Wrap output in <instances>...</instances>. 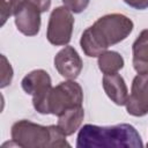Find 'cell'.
Returning a JSON list of instances; mask_svg holds the SVG:
<instances>
[{
    "mask_svg": "<svg viewBox=\"0 0 148 148\" xmlns=\"http://www.w3.org/2000/svg\"><path fill=\"white\" fill-rule=\"evenodd\" d=\"M132 64L136 73H148V29H143L132 45Z\"/></svg>",
    "mask_w": 148,
    "mask_h": 148,
    "instance_id": "8fae6325",
    "label": "cell"
},
{
    "mask_svg": "<svg viewBox=\"0 0 148 148\" xmlns=\"http://www.w3.org/2000/svg\"><path fill=\"white\" fill-rule=\"evenodd\" d=\"M27 2V0H0V17L1 25L5 24L7 18L15 15Z\"/></svg>",
    "mask_w": 148,
    "mask_h": 148,
    "instance_id": "5bb4252c",
    "label": "cell"
},
{
    "mask_svg": "<svg viewBox=\"0 0 148 148\" xmlns=\"http://www.w3.org/2000/svg\"><path fill=\"white\" fill-rule=\"evenodd\" d=\"M83 118H84V110L82 105L73 106L58 116V126L68 136L74 134V132L79 130V127L83 121Z\"/></svg>",
    "mask_w": 148,
    "mask_h": 148,
    "instance_id": "7c38bea8",
    "label": "cell"
},
{
    "mask_svg": "<svg viewBox=\"0 0 148 148\" xmlns=\"http://www.w3.org/2000/svg\"><path fill=\"white\" fill-rule=\"evenodd\" d=\"M147 146H148V143H147Z\"/></svg>",
    "mask_w": 148,
    "mask_h": 148,
    "instance_id": "d6986e66",
    "label": "cell"
},
{
    "mask_svg": "<svg viewBox=\"0 0 148 148\" xmlns=\"http://www.w3.org/2000/svg\"><path fill=\"white\" fill-rule=\"evenodd\" d=\"M14 22L20 32L25 36H36L40 29V10L28 0L14 15Z\"/></svg>",
    "mask_w": 148,
    "mask_h": 148,
    "instance_id": "ba28073f",
    "label": "cell"
},
{
    "mask_svg": "<svg viewBox=\"0 0 148 148\" xmlns=\"http://www.w3.org/2000/svg\"><path fill=\"white\" fill-rule=\"evenodd\" d=\"M74 25V17L72 12L65 6L54 8L51 12L46 37L47 40L56 46L67 45L71 42Z\"/></svg>",
    "mask_w": 148,
    "mask_h": 148,
    "instance_id": "5b68a950",
    "label": "cell"
},
{
    "mask_svg": "<svg viewBox=\"0 0 148 148\" xmlns=\"http://www.w3.org/2000/svg\"><path fill=\"white\" fill-rule=\"evenodd\" d=\"M30 3H32L35 7H37L40 13L46 12L51 6V0H28Z\"/></svg>",
    "mask_w": 148,
    "mask_h": 148,
    "instance_id": "ac0fdd59",
    "label": "cell"
},
{
    "mask_svg": "<svg viewBox=\"0 0 148 148\" xmlns=\"http://www.w3.org/2000/svg\"><path fill=\"white\" fill-rule=\"evenodd\" d=\"M102 83L105 94L114 104L120 106L126 104L128 98V89L124 77L120 74H104Z\"/></svg>",
    "mask_w": 148,
    "mask_h": 148,
    "instance_id": "9c48e42d",
    "label": "cell"
},
{
    "mask_svg": "<svg viewBox=\"0 0 148 148\" xmlns=\"http://www.w3.org/2000/svg\"><path fill=\"white\" fill-rule=\"evenodd\" d=\"M133 27V21L123 14H106L82 32L80 39L81 49L87 57H98L109 46L126 39Z\"/></svg>",
    "mask_w": 148,
    "mask_h": 148,
    "instance_id": "6da1fadb",
    "label": "cell"
},
{
    "mask_svg": "<svg viewBox=\"0 0 148 148\" xmlns=\"http://www.w3.org/2000/svg\"><path fill=\"white\" fill-rule=\"evenodd\" d=\"M1 61L2 62H1V84H0V87L5 88L8 84H10V82H12L13 68L3 54H1Z\"/></svg>",
    "mask_w": 148,
    "mask_h": 148,
    "instance_id": "9a60e30c",
    "label": "cell"
},
{
    "mask_svg": "<svg viewBox=\"0 0 148 148\" xmlns=\"http://www.w3.org/2000/svg\"><path fill=\"white\" fill-rule=\"evenodd\" d=\"M83 102V91L81 86L74 80L62 81L46 91L32 96L35 110L42 114L59 116L73 106H80Z\"/></svg>",
    "mask_w": 148,
    "mask_h": 148,
    "instance_id": "277c9868",
    "label": "cell"
},
{
    "mask_svg": "<svg viewBox=\"0 0 148 148\" xmlns=\"http://www.w3.org/2000/svg\"><path fill=\"white\" fill-rule=\"evenodd\" d=\"M97 64L103 74H113L118 73V71L124 67L125 61L120 53L116 51H105L98 56Z\"/></svg>",
    "mask_w": 148,
    "mask_h": 148,
    "instance_id": "4fadbf2b",
    "label": "cell"
},
{
    "mask_svg": "<svg viewBox=\"0 0 148 148\" xmlns=\"http://www.w3.org/2000/svg\"><path fill=\"white\" fill-rule=\"evenodd\" d=\"M22 89L31 96L39 95L52 87L51 76L44 69H35L28 73L21 81Z\"/></svg>",
    "mask_w": 148,
    "mask_h": 148,
    "instance_id": "30bf717a",
    "label": "cell"
},
{
    "mask_svg": "<svg viewBox=\"0 0 148 148\" xmlns=\"http://www.w3.org/2000/svg\"><path fill=\"white\" fill-rule=\"evenodd\" d=\"M53 62L58 73L68 80H75L83 67L82 59L73 46H65L61 49L56 54Z\"/></svg>",
    "mask_w": 148,
    "mask_h": 148,
    "instance_id": "52a82bcc",
    "label": "cell"
},
{
    "mask_svg": "<svg viewBox=\"0 0 148 148\" xmlns=\"http://www.w3.org/2000/svg\"><path fill=\"white\" fill-rule=\"evenodd\" d=\"M77 148H142L143 143L136 128L130 124L97 126L86 124L76 139Z\"/></svg>",
    "mask_w": 148,
    "mask_h": 148,
    "instance_id": "7a4b0ae2",
    "label": "cell"
},
{
    "mask_svg": "<svg viewBox=\"0 0 148 148\" xmlns=\"http://www.w3.org/2000/svg\"><path fill=\"white\" fill-rule=\"evenodd\" d=\"M125 105L127 113L133 117H143L148 113V73H138L134 76Z\"/></svg>",
    "mask_w": 148,
    "mask_h": 148,
    "instance_id": "8992f818",
    "label": "cell"
},
{
    "mask_svg": "<svg viewBox=\"0 0 148 148\" xmlns=\"http://www.w3.org/2000/svg\"><path fill=\"white\" fill-rule=\"evenodd\" d=\"M89 1L90 0H62V3L72 13L80 14L88 7Z\"/></svg>",
    "mask_w": 148,
    "mask_h": 148,
    "instance_id": "2e32d148",
    "label": "cell"
},
{
    "mask_svg": "<svg viewBox=\"0 0 148 148\" xmlns=\"http://www.w3.org/2000/svg\"><path fill=\"white\" fill-rule=\"evenodd\" d=\"M12 142L23 148L69 147L66 134L58 125L43 126L27 119L18 120L10 128Z\"/></svg>",
    "mask_w": 148,
    "mask_h": 148,
    "instance_id": "3957f363",
    "label": "cell"
},
{
    "mask_svg": "<svg viewBox=\"0 0 148 148\" xmlns=\"http://www.w3.org/2000/svg\"><path fill=\"white\" fill-rule=\"evenodd\" d=\"M124 2L130 7L139 10H143L148 8V0H124Z\"/></svg>",
    "mask_w": 148,
    "mask_h": 148,
    "instance_id": "e0dca14e",
    "label": "cell"
}]
</instances>
